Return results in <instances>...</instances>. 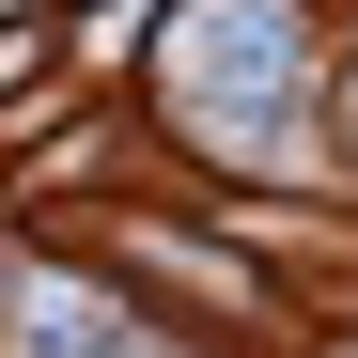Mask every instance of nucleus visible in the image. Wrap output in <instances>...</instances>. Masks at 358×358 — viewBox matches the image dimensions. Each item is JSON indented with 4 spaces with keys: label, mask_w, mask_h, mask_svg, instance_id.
<instances>
[{
    "label": "nucleus",
    "mask_w": 358,
    "mask_h": 358,
    "mask_svg": "<svg viewBox=\"0 0 358 358\" xmlns=\"http://www.w3.org/2000/svg\"><path fill=\"white\" fill-rule=\"evenodd\" d=\"M31 47H47V31H0V78H16V63H31Z\"/></svg>",
    "instance_id": "f257e3e1"
}]
</instances>
